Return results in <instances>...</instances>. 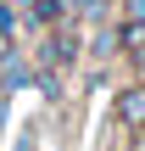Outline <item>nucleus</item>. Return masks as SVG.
I'll use <instances>...</instances> for the list:
<instances>
[{
  "label": "nucleus",
  "mask_w": 145,
  "mask_h": 151,
  "mask_svg": "<svg viewBox=\"0 0 145 151\" xmlns=\"http://www.w3.org/2000/svg\"><path fill=\"white\" fill-rule=\"evenodd\" d=\"M134 11H140V17H145V0H134Z\"/></svg>",
  "instance_id": "f257e3e1"
}]
</instances>
